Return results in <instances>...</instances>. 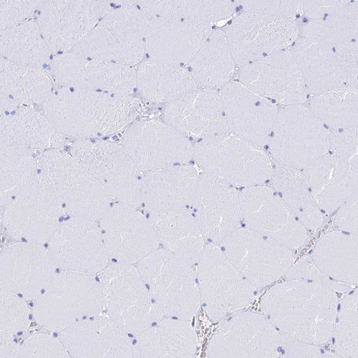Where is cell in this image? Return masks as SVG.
Listing matches in <instances>:
<instances>
[{
    "label": "cell",
    "instance_id": "obj_1",
    "mask_svg": "<svg viewBox=\"0 0 358 358\" xmlns=\"http://www.w3.org/2000/svg\"><path fill=\"white\" fill-rule=\"evenodd\" d=\"M262 307L276 328L301 342L319 345L334 336L338 301L327 285L289 280L268 291Z\"/></svg>",
    "mask_w": 358,
    "mask_h": 358
},
{
    "label": "cell",
    "instance_id": "obj_2",
    "mask_svg": "<svg viewBox=\"0 0 358 358\" xmlns=\"http://www.w3.org/2000/svg\"><path fill=\"white\" fill-rule=\"evenodd\" d=\"M55 130L80 139L120 132L138 117L140 102L129 96L87 92L63 86L43 105Z\"/></svg>",
    "mask_w": 358,
    "mask_h": 358
},
{
    "label": "cell",
    "instance_id": "obj_3",
    "mask_svg": "<svg viewBox=\"0 0 358 358\" xmlns=\"http://www.w3.org/2000/svg\"><path fill=\"white\" fill-rule=\"evenodd\" d=\"M137 1H113V8L70 52L98 61L132 66L145 55L150 19Z\"/></svg>",
    "mask_w": 358,
    "mask_h": 358
},
{
    "label": "cell",
    "instance_id": "obj_4",
    "mask_svg": "<svg viewBox=\"0 0 358 358\" xmlns=\"http://www.w3.org/2000/svg\"><path fill=\"white\" fill-rule=\"evenodd\" d=\"M64 214L47 178L39 171L23 185L1 194V222L17 241L49 242Z\"/></svg>",
    "mask_w": 358,
    "mask_h": 358
},
{
    "label": "cell",
    "instance_id": "obj_5",
    "mask_svg": "<svg viewBox=\"0 0 358 358\" xmlns=\"http://www.w3.org/2000/svg\"><path fill=\"white\" fill-rule=\"evenodd\" d=\"M194 157L203 173L235 187L263 185L275 170L261 147L229 134L201 138Z\"/></svg>",
    "mask_w": 358,
    "mask_h": 358
},
{
    "label": "cell",
    "instance_id": "obj_6",
    "mask_svg": "<svg viewBox=\"0 0 358 358\" xmlns=\"http://www.w3.org/2000/svg\"><path fill=\"white\" fill-rule=\"evenodd\" d=\"M104 308L103 287L94 275L64 271L36 300L34 316L48 331L59 333Z\"/></svg>",
    "mask_w": 358,
    "mask_h": 358
},
{
    "label": "cell",
    "instance_id": "obj_7",
    "mask_svg": "<svg viewBox=\"0 0 358 358\" xmlns=\"http://www.w3.org/2000/svg\"><path fill=\"white\" fill-rule=\"evenodd\" d=\"M137 268L165 315L187 320L196 315L201 297L193 264L158 248L140 260Z\"/></svg>",
    "mask_w": 358,
    "mask_h": 358
},
{
    "label": "cell",
    "instance_id": "obj_8",
    "mask_svg": "<svg viewBox=\"0 0 358 358\" xmlns=\"http://www.w3.org/2000/svg\"><path fill=\"white\" fill-rule=\"evenodd\" d=\"M38 171L71 217L97 221L109 210L112 197L71 155L57 149L45 151L38 157Z\"/></svg>",
    "mask_w": 358,
    "mask_h": 358
},
{
    "label": "cell",
    "instance_id": "obj_9",
    "mask_svg": "<svg viewBox=\"0 0 358 358\" xmlns=\"http://www.w3.org/2000/svg\"><path fill=\"white\" fill-rule=\"evenodd\" d=\"M109 318L135 336L163 319L164 313L137 267L117 262L99 273Z\"/></svg>",
    "mask_w": 358,
    "mask_h": 358
},
{
    "label": "cell",
    "instance_id": "obj_10",
    "mask_svg": "<svg viewBox=\"0 0 358 358\" xmlns=\"http://www.w3.org/2000/svg\"><path fill=\"white\" fill-rule=\"evenodd\" d=\"M329 136L310 108L287 106L278 111L267 145L278 165L302 170L328 154Z\"/></svg>",
    "mask_w": 358,
    "mask_h": 358
},
{
    "label": "cell",
    "instance_id": "obj_11",
    "mask_svg": "<svg viewBox=\"0 0 358 358\" xmlns=\"http://www.w3.org/2000/svg\"><path fill=\"white\" fill-rule=\"evenodd\" d=\"M292 46L295 62L313 96L345 85L357 87V41L331 44L299 37Z\"/></svg>",
    "mask_w": 358,
    "mask_h": 358
},
{
    "label": "cell",
    "instance_id": "obj_12",
    "mask_svg": "<svg viewBox=\"0 0 358 358\" xmlns=\"http://www.w3.org/2000/svg\"><path fill=\"white\" fill-rule=\"evenodd\" d=\"M197 264L201 301L213 320L235 314L252 303L256 287L236 270L220 247L208 244Z\"/></svg>",
    "mask_w": 358,
    "mask_h": 358
},
{
    "label": "cell",
    "instance_id": "obj_13",
    "mask_svg": "<svg viewBox=\"0 0 358 358\" xmlns=\"http://www.w3.org/2000/svg\"><path fill=\"white\" fill-rule=\"evenodd\" d=\"M73 157L118 203L134 208L142 204L141 171L122 144L91 138L76 140Z\"/></svg>",
    "mask_w": 358,
    "mask_h": 358
},
{
    "label": "cell",
    "instance_id": "obj_14",
    "mask_svg": "<svg viewBox=\"0 0 358 358\" xmlns=\"http://www.w3.org/2000/svg\"><path fill=\"white\" fill-rule=\"evenodd\" d=\"M220 243L236 270L257 288L278 281L293 265L289 248L248 229H236Z\"/></svg>",
    "mask_w": 358,
    "mask_h": 358
},
{
    "label": "cell",
    "instance_id": "obj_15",
    "mask_svg": "<svg viewBox=\"0 0 358 358\" xmlns=\"http://www.w3.org/2000/svg\"><path fill=\"white\" fill-rule=\"evenodd\" d=\"M299 27L290 19L243 13L231 21L225 34L236 65L243 67L292 46L300 36Z\"/></svg>",
    "mask_w": 358,
    "mask_h": 358
},
{
    "label": "cell",
    "instance_id": "obj_16",
    "mask_svg": "<svg viewBox=\"0 0 358 358\" xmlns=\"http://www.w3.org/2000/svg\"><path fill=\"white\" fill-rule=\"evenodd\" d=\"M240 198L242 218L248 229L289 249L305 244L306 227L273 189L263 185L247 187Z\"/></svg>",
    "mask_w": 358,
    "mask_h": 358
},
{
    "label": "cell",
    "instance_id": "obj_17",
    "mask_svg": "<svg viewBox=\"0 0 358 358\" xmlns=\"http://www.w3.org/2000/svg\"><path fill=\"white\" fill-rule=\"evenodd\" d=\"M113 8V1H39L37 23L52 53H66Z\"/></svg>",
    "mask_w": 358,
    "mask_h": 358
},
{
    "label": "cell",
    "instance_id": "obj_18",
    "mask_svg": "<svg viewBox=\"0 0 358 358\" xmlns=\"http://www.w3.org/2000/svg\"><path fill=\"white\" fill-rule=\"evenodd\" d=\"M122 145L140 171L187 164L194 155L189 138L168 124L141 122L124 134Z\"/></svg>",
    "mask_w": 358,
    "mask_h": 358
},
{
    "label": "cell",
    "instance_id": "obj_19",
    "mask_svg": "<svg viewBox=\"0 0 358 358\" xmlns=\"http://www.w3.org/2000/svg\"><path fill=\"white\" fill-rule=\"evenodd\" d=\"M48 243L55 262L64 271L95 275L108 265L109 257L96 221L71 217L59 225Z\"/></svg>",
    "mask_w": 358,
    "mask_h": 358
},
{
    "label": "cell",
    "instance_id": "obj_20",
    "mask_svg": "<svg viewBox=\"0 0 358 358\" xmlns=\"http://www.w3.org/2000/svg\"><path fill=\"white\" fill-rule=\"evenodd\" d=\"M280 335L266 317L234 315L218 329L208 348L210 357H281Z\"/></svg>",
    "mask_w": 358,
    "mask_h": 358
},
{
    "label": "cell",
    "instance_id": "obj_21",
    "mask_svg": "<svg viewBox=\"0 0 358 358\" xmlns=\"http://www.w3.org/2000/svg\"><path fill=\"white\" fill-rule=\"evenodd\" d=\"M238 79L253 92L281 105H301L308 89L291 50L274 52L242 67Z\"/></svg>",
    "mask_w": 358,
    "mask_h": 358
},
{
    "label": "cell",
    "instance_id": "obj_22",
    "mask_svg": "<svg viewBox=\"0 0 358 358\" xmlns=\"http://www.w3.org/2000/svg\"><path fill=\"white\" fill-rule=\"evenodd\" d=\"M51 71L64 85L82 91L129 96L137 87L136 71L132 67L71 52L57 55Z\"/></svg>",
    "mask_w": 358,
    "mask_h": 358
},
{
    "label": "cell",
    "instance_id": "obj_23",
    "mask_svg": "<svg viewBox=\"0 0 358 358\" xmlns=\"http://www.w3.org/2000/svg\"><path fill=\"white\" fill-rule=\"evenodd\" d=\"M109 259L132 264L157 250L159 241L150 222L136 208L117 203L100 220Z\"/></svg>",
    "mask_w": 358,
    "mask_h": 358
},
{
    "label": "cell",
    "instance_id": "obj_24",
    "mask_svg": "<svg viewBox=\"0 0 358 358\" xmlns=\"http://www.w3.org/2000/svg\"><path fill=\"white\" fill-rule=\"evenodd\" d=\"M0 281L26 301L37 300L57 275V264L50 250L40 244L18 243L0 257Z\"/></svg>",
    "mask_w": 358,
    "mask_h": 358
},
{
    "label": "cell",
    "instance_id": "obj_25",
    "mask_svg": "<svg viewBox=\"0 0 358 358\" xmlns=\"http://www.w3.org/2000/svg\"><path fill=\"white\" fill-rule=\"evenodd\" d=\"M192 206L205 241L220 243L241 227L240 193L220 178L199 174Z\"/></svg>",
    "mask_w": 358,
    "mask_h": 358
},
{
    "label": "cell",
    "instance_id": "obj_26",
    "mask_svg": "<svg viewBox=\"0 0 358 358\" xmlns=\"http://www.w3.org/2000/svg\"><path fill=\"white\" fill-rule=\"evenodd\" d=\"M220 94L229 131L259 147L267 145L278 113L275 103L240 82H229Z\"/></svg>",
    "mask_w": 358,
    "mask_h": 358
},
{
    "label": "cell",
    "instance_id": "obj_27",
    "mask_svg": "<svg viewBox=\"0 0 358 358\" xmlns=\"http://www.w3.org/2000/svg\"><path fill=\"white\" fill-rule=\"evenodd\" d=\"M213 31L211 24L151 18L146 33L145 55L155 62L185 67Z\"/></svg>",
    "mask_w": 358,
    "mask_h": 358
},
{
    "label": "cell",
    "instance_id": "obj_28",
    "mask_svg": "<svg viewBox=\"0 0 358 358\" xmlns=\"http://www.w3.org/2000/svg\"><path fill=\"white\" fill-rule=\"evenodd\" d=\"M168 125L186 136L203 138L229 131L223 101L217 90L198 88L181 99L168 103Z\"/></svg>",
    "mask_w": 358,
    "mask_h": 358
},
{
    "label": "cell",
    "instance_id": "obj_29",
    "mask_svg": "<svg viewBox=\"0 0 358 358\" xmlns=\"http://www.w3.org/2000/svg\"><path fill=\"white\" fill-rule=\"evenodd\" d=\"M73 357H134V343L122 328L103 316L81 320L59 333Z\"/></svg>",
    "mask_w": 358,
    "mask_h": 358
},
{
    "label": "cell",
    "instance_id": "obj_30",
    "mask_svg": "<svg viewBox=\"0 0 358 358\" xmlns=\"http://www.w3.org/2000/svg\"><path fill=\"white\" fill-rule=\"evenodd\" d=\"M199 174L187 164L145 171L141 176V201L150 213L187 208L193 203Z\"/></svg>",
    "mask_w": 358,
    "mask_h": 358
},
{
    "label": "cell",
    "instance_id": "obj_31",
    "mask_svg": "<svg viewBox=\"0 0 358 358\" xmlns=\"http://www.w3.org/2000/svg\"><path fill=\"white\" fill-rule=\"evenodd\" d=\"M302 172L319 210L328 215L357 193V168L335 155H325Z\"/></svg>",
    "mask_w": 358,
    "mask_h": 358
},
{
    "label": "cell",
    "instance_id": "obj_32",
    "mask_svg": "<svg viewBox=\"0 0 358 358\" xmlns=\"http://www.w3.org/2000/svg\"><path fill=\"white\" fill-rule=\"evenodd\" d=\"M1 113L20 106L43 105L53 92V82L41 68L24 66L1 57Z\"/></svg>",
    "mask_w": 358,
    "mask_h": 358
},
{
    "label": "cell",
    "instance_id": "obj_33",
    "mask_svg": "<svg viewBox=\"0 0 358 358\" xmlns=\"http://www.w3.org/2000/svg\"><path fill=\"white\" fill-rule=\"evenodd\" d=\"M197 337L190 320L166 318L138 335L134 357H194Z\"/></svg>",
    "mask_w": 358,
    "mask_h": 358
},
{
    "label": "cell",
    "instance_id": "obj_34",
    "mask_svg": "<svg viewBox=\"0 0 358 358\" xmlns=\"http://www.w3.org/2000/svg\"><path fill=\"white\" fill-rule=\"evenodd\" d=\"M165 249L192 264L197 263L204 249V238L189 208L151 213L149 217Z\"/></svg>",
    "mask_w": 358,
    "mask_h": 358
},
{
    "label": "cell",
    "instance_id": "obj_35",
    "mask_svg": "<svg viewBox=\"0 0 358 358\" xmlns=\"http://www.w3.org/2000/svg\"><path fill=\"white\" fill-rule=\"evenodd\" d=\"M235 69L225 32L214 29L187 65V70L199 88L218 91L231 81Z\"/></svg>",
    "mask_w": 358,
    "mask_h": 358
},
{
    "label": "cell",
    "instance_id": "obj_36",
    "mask_svg": "<svg viewBox=\"0 0 358 358\" xmlns=\"http://www.w3.org/2000/svg\"><path fill=\"white\" fill-rule=\"evenodd\" d=\"M136 84L148 101L170 103L199 88L185 67L146 59L136 71Z\"/></svg>",
    "mask_w": 358,
    "mask_h": 358
},
{
    "label": "cell",
    "instance_id": "obj_37",
    "mask_svg": "<svg viewBox=\"0 0 358 358\" xmlns=\"http://www.w3.org/2000/svg\"><path fill=\"white\" fill-rule=\"evenodd\" d=\"M56 131L46 116L33 107L20 106L1 113V143L45 150L51 147Z\"/></svg>",
    "mask_w": 358,
    "mask_h": 358
},
{
    "label": "cell",
    "instance_id": "obj_38",
    "mask_svg": "<svg viewBox=\"0 0 358 358\" xmlns=\"http://www.w3.org/2000/svg\"><path fill=\"white\" fill-rule=\"evenodd\" d=\"M320 271L337 282L357 283V235L333 231L318 243L313 254Z\"/></svg>",
    "mask_w": 358,
    "mask_h": 358
},
{
    "label": "cell",
    "instance_id": "obj_39",
    "mask_svg": "<svg viewBox=\"0 0 358 358\" xmlns=\"http://www.w3.org/2000/svg\"><path fill=\"white\" fill-rule=\"evenodd\" d=\"M138 8L149 19H177L189 22L213 24L229 18L234 13L235 1L228 0H157V1H137Z\"/></svg>",
    "mask_w": 358,
    "mask_h": 358
},
{
    "label": "cell",
    "instance_id": "obj_40",
    "mask_svg": "<svg viewBox=\"0 0 358 358\" xmlns=\"http://www.w3.org/2000/svg\"><path fill=\"white\" fill-rule=\"evenodd\" d=\"M271 180L272 189L305 227L313 230L321 227L322 213L305 182L302 171L278 165Z\"/></svg>",
    "mask_w": 358,
    "mask_h": 358
},
{
    "label": "cell",
    "instance_id": "obj_41",
    "mask_svg": "<svg viewBox=\"0 0 358 358\" xmlns=\"http://www.w3.org/2000/svg\"><path fill=\"white\" fill-rule=\"evenodd\" d=\"M1 57L24 66L42 69L52 52L37 22L28 20L1 31Z\"/></svg>",
    "mask_w": 358,
    "mask_h": 358
},
{
    "label": "cell",
    "instance_id": "obj_42",
    "mask_svg": "<svg viewBox=\"0 0 358 358\" xmlns=\"http://www.w3.org/2000/svg\"><path fill=\"white\" fill-rule=\"evenodd\" d=\"M299 28V37L331 44L357 41L358 3L343 0L332 13L320 19L307 20Z\"/></svg>",
    "mask_w": 358,
    "mask_h": 358
},
{
    "label": "cell",
    "instance_id": "obj_43",
    "mask_svg": "<svg viewBox=\"0 0 358 358\" xmlns=\"http://www.w3.org/2000/svg\"><path fill=\"white\" fill-rule=\"evenodd\" d=\"M310 110L331 130L357 131V87L345 85L315 95L310 99Z\"/></svg>",
    "mask_w": 358,
    "mask_h": 358
},
{
    "label": "cell",
    "instance_id": "obj_44",
    "mask_svg": "<svg viewBox=\"0 0 358 358\" xmlns=\"http://www.w3.org/2000/svg\"><path fill=\"white\" fill-rule=\"evenodd\" d=\"M38 172V157L34 150L1 143V194L23 185Z\"/></svg>",
    "mask_w": 358,
    "mask_h": 358
},
{
    "label": "cell",
    "instance_id": "obj_45",
    "mask_svg": "<svg viewBox=\"0 0 358 358\" xmlns=\"http://www.w3.org/2000/svg\"><path fill=\"white\" fill-rule=\"evenodd\" d=\"M333 336L340 356L357 357V293L343 301Z\"/></svg>",
    "mask_w": 358,
    "mask_h": 358
},
{
    "label": "cell",
    "instance_id": "obj_46",
    "mask_svg": "<svg viewBox=\"0 0 358 358\" xmlns=\"http://www.w3.org/2000/svg\"><path fill=\"white\" fill-rule=\"evenodd\" d=\"M1 332L15 335L25 331L29 326V310L25 301L14 292L1 287Z\"/></svg>",
    "mask_w": 358,
    "mask_h": 358
},
{
    "label": "cell",
    "instance_id": "obj_47",
    "mask_svg": "<svg viewBox=\"0 0 358 358\" xmlns=\"http://www.w3.org/2000/svg\"><path fill=\"white\" fill-rule=\"evenodd\" d=\"M236 7L242 8L244 13L284 17L295 20L304 15L303 1H235Z\"/></svg>",
    "mask_w": 358,
    "mask_h": 358
},
{
    "label": "cell",
    "instance_id": "obj_48",
    "mask_svg": "<svg viewBox=\"0 0 358 358\" xmlns=\"http://www.w3.org/2000/svg\"><path fill=\"white\" fill-rule=\"evenodd\" d=\"M61 341L45 334L28 337L20 347L18 357H71Z\"/></svg>",
    "mask_w": 358,
    "mask_h": 358
},
{
    "label": "cell",
    "instance_id": "obj_49",
    "mask_svg": "<svg viewBox=\"0 0 358 358\" xmlns=\"http://www.w3.org/2000/svg\"><path fill=\"white\" fill-rule=\"evenodd\" d=\"M329 145L334 155L357 168V131H329Z\"/></svg>",
    "mask_w": 358,
    "mask_h": 358
},
{
    "label": "cell",
    "instance_id": "obj_50",
    "mask_svg": "<svg viewBox=\"0 0 358 358\" xmlns=\"http://www.w3.org/2000/svg\"><path fill=\"white\" fill-rule=\"evenodd\" d=\"M289 280H303L323 284L338 291H347L348 285L332 281L329 277L319 270L313 261L308 257L303 258L292 265L287 273Z\"/></svg>",
    "mask_w": 358,
    "mask_h": 358
},
{
    "label": "cell",
    "instance_id": "obj_51",
    "mask_svg": "<svg viewBox=\"0 0 358 358\" xmlns=\"http://www.w3.org/2000/svg\"><path fill=\"white\" fill-rule=\"evenodd\" d=\"M1 31L26 22L38 9L39 1L1 0Z\"/></svg>",
    "mask_w": 358,
    "mask_h": 358
},
{
    "label": "cell",
    "instance_id": "obj_52",
    "mask_svg": "<svg viewBox=\"0 0 358 358\" xmlns=\"http://www.w3.org/2000/svg\"><path fill=\"white\" fill-rule=\"evenodd\" d=\"M281 357H327L317 345L301 342L286 335H280Z\"/></svg>",
    "mask_w": 358,
    "mask_h": 358
},
{
    "label": "cell",
    "instance_id": "obj_53",
    "mask_svg": "<svg viewBox=\"0 0 358 358\" xmlns=\"http://www.w3.org/2000/svg\"><path fill=\"white\" fill-rule=\"evenodd\" d=\"M336 222L340 230L357 235V193L340 207Z\"/></svg>",
    "mask_w": 358,
    "mask_h": 358
},
{
    "label": "cell",
    "instance_id": "obj_54",
    "mask_svg": "<svg viewBox=\"0 0 358 358\" xmlns=\"http://www.w3.org/2000/svg\"><path fill=\"white\" fill-rule=\"evenodd\" d=\"M343 2V0H310V1H303L304 15L307 20L322 18L337 10Z\"/></svg>",
    "mask_w": 358,
    "mask_h": 358
},
{
    "label": "cell",
    "instance_id": "obj_55",
    "mask_svg": "<svg viewBox=\"0 0 358 358\" xmlns=\"http://www.w3.org/2000/svg\"><path fill=\"white\" fill-rule=\"evenodd\" d=\"M0 334H1L0 357H18L20 347L15 341L14 335L4 332H0Z\"/></svg>",
    "mask_w": 358,
    "mask_h": 358
}]
</instances>
